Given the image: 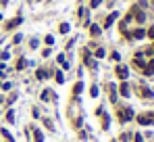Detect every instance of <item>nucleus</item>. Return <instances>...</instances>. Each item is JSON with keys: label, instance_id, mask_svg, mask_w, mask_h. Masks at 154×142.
I'll list each match as a JSON object with an SVG mask.
<instances>
[{"label": "nucleus", "instance_id": "f257e3e1", "mask_svg": "<svg viewBox=\"0 0 154 142\" xmlns=\"http://www.w3.org/2000/svg\"><path fill=\"white\" fill-rule=\"evenodd\" d=\"M117 75H119L121 79H127V69L125 67H117Z\"/></svg>", "mask_w": 154, "mask_h": 142}, {"label": "nucleus", "instance_id": "f03ea898", "mask_svg": "<svg viewBox=\"0 0 154 142\" xmlns=\"http://www.w3.org/2000/svg\"><path fill=\"white\" fill-rule=\"evenodd\" d=\"M19 23H21V17H17V19H13L11 23H6V29H13V27H17Z\"/></svg>", "mask_w": 154, "mask_h": 142}, {"label": "nucleus", "instance_id": "7ed1b4c3", "mask_svg": "<svg viewBox=\"0 0 154 142\" xmlns=\"http://www.w3.org/2000/svg\"><path fill=\"white\" fill-rule=\"evenodd\" d=\"M117 19V13H113V15H108V19H106V23H104V27H111L113 25V21Z\"/></svg>", "mask_w": 154, "mask_h": 142}, {"label": "nucleus", "instance_id": "20e7f679", "mask_svg": "<svg viewBox=\"0 0 154 142\" xmlns=\"http://www.w3.org/2000/svg\"><path fill=\"white\" fill-rule=\"evenodd\" d=\"M35 77H38V79H46V77H48V73H46L44 69H38V71H35Z\"/></svg>", "mask_w": 154, "mask_h": 142}, {"label": "nucleus", "instance_id": "39448f33", "mask_svg": "<svg viewBox=\"0 0 154 142\" xmlns=\"http://www.w3.org/2000/svg\"><path fill=\"white\" fill-rule=\"evenodd\" d=\"M100 31H102V29L98 27V25H92V27H90V33H92V36H98Z\"/></svg>", "mask_w": 154, "mask_h": 142}, {"label": "nucleus", "instance_id": "423d86ee", "mask_svg": "<svg viewBox=\"0 0 154 142\" xmlns=\"http://www.w3.org/2000/svg\"><path fill=\"white\" fill-rule=\"evenodd\" d=\"M121 94H123V96H129V88H127V84H121Z\"/></svg>", "mask_w": 154, "mask_h": 142}, {"label": "nucleus", "instance_id": "0eeeda50", "mask_svg": "<svg viewBox=\"0 0 154 142\" xmlns=\"http://www.w3.org/2000/svg\"><path fill=\"white\" fill-rule=\"evenodd\" d=\"M33 136H35V142H42V140H44V136H42V132H40V130H35V132H33Z\"/></svg>", "mask_w": 154, "mask_h": 142}, {"label": "nucleus", "instance_id": "6e6552de", "mask_svg": "<svg viewBox=\"0 0 154 142\" xmlns=\"http://www.w3.org/2000/svg\"><path fill=\"white\" fill-rule=\"evenodd\" d=\"M81 90H83V84L79 82V84H75V88H73V94H79Z\"/></svg>", "mask_w": 154, "mask_h": 142}, {"label": "nucleus", "instance_id": "1a4fd4ad", "mask_svg": "<svg viewBox=\"0 0 154 142\" xmlns=\"http://www.w3.org/2000/svg\"><path fill=\"white\" fill-rule=\"evenodd\" d=\"M144 36H146V33H144L142 29H135V31H133V38H138V40H140V38H144Z\"/></svg>", "mask_w": 154, "mask_h": 142}, {"label": "nucleus", "instance_id": "9d476101", "mask_svg": "<svg viewBox=\"0 0 154 142\" xmlns=\"http://www.w3.org/2000/svg\"><path fill=\"white\" fill-rule=\"evenodd\" d=\"M58 29H60V33H67V31H69V23H60Z\"/></svg>", "mask_w": 154, "mask_h": 142}, {"label": "nucleus", "instance_id": "9b49d317", "mask_svg": "<svg viewBox=\"0 0 154 142\" xmlns=\"http://www.w3.org/2000/svg\"><path fill=\"white\" fill-rule=\"evenodd\" d=\"M50 94H52L50 90H44L42 92V100H50Z\"/></svg>", "mask_w": 154, "mask_h": 142}, {"label": "nucleus", "instance_id": "f8f14e48", "mask_svg": "<svg viewBox=\"0 0 154 142\" xmlns=\"http://www.w3.org/2000/svg\"><path fill=\"white\" fill-rule=\"evenodd\" d=\"M6 121H11V123L15 121V113H13V111H8V115H6Z\"/></svg>", "mask_w": 154, "mask_h": 142}, {"label": "nucleus", "instance_id": "ddd939ff", "mask_svg": "<svg viewBox=\"0 0 154 142\" xmlns=\"http://www.w3.org/2000/svg\"><path fill=\"white\" fill-rule=\"evenodd\" d=\"M90 94H92L94 98H96V96H98V88H96V86H92V88H90Z\"/></svg>", "mask_w": 154, "mask_h": 142}, {"label": "nucleus", "instance_id": "4468645a", "mask_svg": "<svg viewBox=\"0 0 154 142\" xmlns=\"http://www.w3.org/2000/svg\"><path fill=\"white\" fill-rule=\"evenodd\" d=\"M2 136H4V138H6L8 142H13V136H11V134H8V132H6V130H2Z\"/></svg>", "mask_w": 154, "mask_h": 142}, {"label": "nucleus", "instance_id": "2eb2a0df", "mask_svg": "<svg viewBox=\"0 0 154 142\" xmlns=\"http://www.w3.org/2000/svg\"><path fill=\"white\" fill-rule=\"evenodd\" d=\"M96 57L102 59V57H104V48H98V50H96Z\"/></svg>", "mask_w": 154, "mask_h": 142}, {"label": "nucleus", "instance_id": "dca6fc26", "mask_svg": "<svg viewBox=\"0 0 154 142\" xmlns=\"http://www.w3.org/2000/svg\"><path fill=\"white\" fill-rule=\"evenodd\" d=\"M100 2H102V0H92L90 4H92V8H96V6H100Z\"/></svg>", "mask_w": 154, "mask_h": 142}, {"label": "nucleus", "instance_id": "f3484780", "mask_svg": "<svg viewBox=\"0 0 154 142\" xmlns=\"http://www.w3.org/2000/svg\"><path fill=\"white\" fill-rule=\"evenodd\" d=\"M56 82H58V84H62V82H65V79H62V73H60V71L56 73Z\"/></svg>", "mask_w": 154, "mask_h": 142}, {"label": "nucleus", "instance_id": "a211bd4d", "mask_svg": "<svg viewBox=\"0 0 154 142\" xmlns=\"http://www.w3.org/2000/svg\"><path fill=\"white\" fill-rule=\"evenodd\" d=\"M46 44H54V38H52V36H46Z\"/></svg>", "mask_w": 154, "mask_h": 142}, {"label": "nucleus", "instance_id": "6ab92c4d", "mask_svg": "<svg viewBox=\"0 0 154 142\" xmlns=\"http://www.w3.org/2000/svg\"><path fill=\"white\" fill-rule=\"evenodd\" d=\"M135 142H142V136L140 134H135Z\"/></svg>", "mask_w": 154, "mask_h": 142}, {"label": "nucleus", "instance_id": "aec40b11", "mask_svg": "<svg viewBox=\"0 0 154 142\" xmlns=\"http://www.w3.org/2000/svg\"><path fill=\"white\" fill-rule=\"evenodd\" d=\"M148 33H150V38H154V27H152V29H150Z\"/></svg>", "mask_w": 154, "mask_h": 142}, {"label": "nucleus", "instance_id": "412c9836", "mask_svg": "<svg viewBox=\"0 0 154 142\" xmlns=\"http://www.w3.org/2000/svg\"><path fill=\"white\" fill-rule=\"evenodd\" d=\"M2 102H4V98H2V96H0V104H2Z\"/></svg>", "mask_w": 154, "mask_h": 142}, {"label": "nucleus", "instance_id": "4be33fe9", "mask_svg": "<svg viewBox=\"0 0 154 142\" xmlns=\"http://www.w3.org/2000/svg\"><path fill=\"white\" fill-rule=\"evenodd\" d=\"M0 88H2V82H0Z\"/></svg>", "mask_w": 154, "mask_h": 142}]
</instances>
